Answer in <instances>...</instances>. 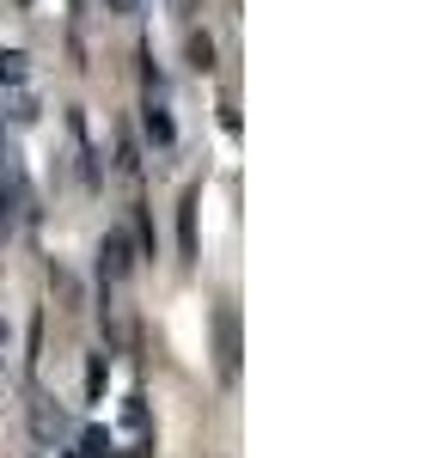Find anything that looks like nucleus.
Here are the masks:
<instances>
[{
	"mask_svg": "<svg viewBox=\"0 0 446 458\" xmlns=\"http://www.w3.org/2000/svg\"><path fill=\"white\" fill-rule=\"evenodd\" d=\"M129 269H135V245H129V233H123V226H110V233H104V245H99V282L110 287V282H123Z\"/></svg>",
	"mask_w": 446,
	"mask_h": 458,
	"instance_id": "f257e3e1",
	"label": "nucleus"
},
{
	"mask_svg": "<svg viewBox=\"0 0 446 458\" xmlns=\"http://www.w3.org/2000/svg\"><path fill=\"white\" fill-rule=\"evenodd\" d=\"M214 336H220V386H233L239 379V318L227 312H214Z\"/></svg>",
	"mask_w": 446,
	"mask_h": 458,
	"instance_id": "f03ea898",
	"label": "nucleus"
},
{
	"mask_svg": "<svg viewBox=\"0 0 446 458\" xmlns=\"http://www.w3.org/2000/svg\"><path fill=\"white\" fill-rule=\"evenodd\" d=\"M31 434H37V446H49V440L68 434V416H62L56 397H43V391H37V403H31Z\"/></svg>",
	"mask_w": 446,
	"mask_h": 458,
	"instance_id": "7ed1b4c3",
	"label": "nucleus"
},
{
	"mask_svg": "<svg viewBox=\"0 0 446 458\" xmlns=\"http://www.w3.org/2000/svg\"><path fill=\"white\" fill-rule=\"evenodd\" d=\"M141 129H147V141L159 147V153L177 141V123H172V110H166V98H147V110H141Z\"/></svg>",
	"mask_w": 446,
	"mask_h": 458,
	"instance_id": "20e7f679",
	"label": "nucleus"
},
{
	"mask_svg": "<svg viewBox=\"0 0 446 458\" xmlns=\"http://www.w3.org/2000/svg\"><path fill=\"white\" fill-rule=\"evenodd\" d=\"M31 68H25V49H0V86H25Z\"/></svg>",
	"mask_w": 446,
	"mask_h": 458,
	"instance_id": "39448f33",
	"label": "nucleus"
},
{
	"mask_svg": "<svg viewBox=\"0 0 446 458\" xmlns=\"http://www.w3.org/2000/svg\"><path fill=\"white\" fill-rule=\"evenodd\" d=\"M190 68H196V73H214V43H208L202 31L190 37Z\"/></svg>",
	"mask_w": 446,
	"mask_h": 458,
	"instance_id": "423d86ee",
	"label": "nucleus"
},
{
	"mask_svg": "<svg viewBox=\"0 0 446 458\" xmlns=\"http://www.w3.org/2000/svg\"><path fill=\"white\" fill-rule=\"evenodd\" d=\"M104 379H110V360L92 354V360H86V397H104Z\"/></svg>",
	"mask_w": 446,
	"mask_h": 458,
	"instance_id": "0eeeda50",
	"label": "nucleus"
},
{
	"mask_svg": "<svg viewBox=\"0 0 446 458\" xmlns=\"http://www.w3.org/2000/svg\"><path fill=\"white\" fill-rule=\"evenodd\" d=\"M13 220H19V190L0 183V233H13Z\"/></svg>",
	"mask_w": 446,
	"mask_h": 458,
	"instance_id": "6e6552de",
	"label": "nucleus"
},
{
	"mask_svg": "<svg viewBox=\"0 0 446 458\" xmlns=\"http://www.w3.org/2000/svg\"><path fill=\"white\" fill-rule=\"evenodd\" d=\"M104 13H110V19H129V13H135V0H104Z\"/></svg>",
	"mask_w": 446,
	"mask_h": 458,
	"instance_id": "1a4fd4ad",
	"label": "nucleus"
},
{
	"mask_svg": "<svg viewBox=\"0 0 446 458\" xmlns=\"http://www.w3.org/2000/svg\"><path fill=\"white\" fill-rule=\"evenodd\" d=\"M0 336H6V330H0Z\"/></svg>",
	"mask_w": 446,
	"mask_h": 458,
	"instance_id": "9d476101",
	"label": "nucleus"
}]
</instances>
